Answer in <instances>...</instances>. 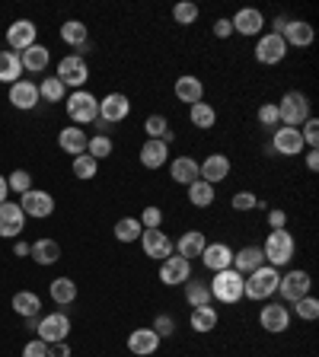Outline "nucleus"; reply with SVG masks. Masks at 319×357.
<instances>
[{
  "label": "nucleus",
  "mask_w": 319,
  "mask_h": 357,
  "mask_svg": "<svg viewBox=\"0 0 319 357\" xmlns=\"http://www.w3.org/2000/svg\"><path fill=\"white\" fill-rule=\"evenodd\" d=\"M172 93H176L179 102H188V105L205 102V83H201L198 77H192V74H182V77H179L176 86H172Z\"/></svg>",
  "instance_id": "20"
},
{
  "label": "nucleus",
  "mask_w": 319,
  "mask_h": 357,
  "mask_svg": "<svg viewBox=\"0 0 319 357\" xmlns=\"http://www.w3.org/2000/svg\"><path fill=\"white\" fill-rule=\"evenodd\" d=\"M64 96H67V86L58 77H45L38 83V99H45V102H64Z\"/></svg>",
  "instance_id": "37"
},
{
  "label": "nucleus",
  "mask_w": 319,
  "mask_h": 357,
  "mask_svg": "<svg viewBox=\"0 0 319 357\" xmlns=\"http://www.w3.org/2000/svg\"><path fill=\"white\" fill-rule=\"evenodd\" d=\"M20 208L26 217H36V220H45V217L54 214V198L48 192H38V188H29L26 195H20Z\"/></svg>",
  "instance_id": "7"
},
{
  "label": "nucleus",
  "mask_w": 319,
  "mask_h": 357,
  "mask_svg": "<svg viewBox=\"0 0 319 357\" xmlns=\"http://www.w3.org/2000/svg\"><path fill=\"white\" fill-rule=\"evenodd\" d=\"M306 169H310V172L319 169V153H316V150H310V153H306Z\"/></svg>",
  "instance_id": "57"
},
{
  "label": "nucleus",
  "mask_w": 319,
  "mask_h": 357,
  "mask_svg": "<svg viewBox=\"0 0 319 357\" xmlns=\"http://www.w3.org/2000/svg\"><path fill=\"white\" fill-rule=\"evenodd\" d=\"M13 255H20V259H22V255H29V243H22V239H20V243H16V249H13Z\"/></svg>",
  "instance_id": "59"
},
{
  "label": "nucleus",
  "mask_w": 319,
  "mask_h": 357,
  "mask_svg": "<svg viewBox=\"0 0 319 357\" xmlns=\"http://www.w3.org/2000/svg\"><path fill=\"white\" fill-rule=\"evenodd\" d=\"M36 36H38V26L32 20H16L13 26L7 29V45L13 48V52H26V48H32L36 45Z\"/></svg>",
  "instance_id": "13"
},
{
  "label": "nucleus",
  "mask_w": 319,
  "mask_h": 357,
  "mask_svg": "<svg viewBox=\"0 0 319 357\" xmlns=\"http://www.w3.org/2000/svg\"><path fill=\"white\" fill-rule=\"evenodd\" d=\"M281 38H284V45H297V48H306V45H313L316 32H313L310 22H304V20H290L288 26H284Z\"/></svg>",
  "instance_id": "23"
},
{
  "label": "nucleus",
  "mask_w": 319,
  "mask_h": 357,
  "mask_svg": "<svg viewBox=\"0 0 319 357\" xmlns=\"http://www.w3.org/2000/svg\"><path fill=\"white\" fill-rule=\"evenodd\" d=\"M22 357H48V344L42 338H36V342H29L22 348Z\"/></svg>",
  "instance_id": "53"
},
{
  "label": "nucleus",
  "mask_w": 319,
  "mask_h": 357,
  "mask_svg": "<svg viewBox=\"0 0 319 357\" xmlns=\"http://www.w3.org/2000/svg\"><path fill=\"white\" fill-rule=\"evenodd\" d=\"M172 20H176L179 26H192V22L198 20V3H192V0H179L176 7H172Z\"/></svg>",
  "instance_id": "42"
},
{
  "label": "nucleus",
  "mask_w": 319,
  "mask_h": 357,
  "mask_svg": "<svg viewBox=\"0 0 319 357\" xmlns=\"http://www.w3.org/2000/svg\"><path fill=\"white\" fill-rule=\"evenodd\" d=\"M48 357H71V344H67V342L48 344Z\"/></svg>",
  "instance_id": "56"
},
{
  "label": "nucleus",
  "mask_w": 319,
  "mask_h": 357,
  "mask_svg": "<svg viewBox=\"0 0 319 357\" xmlns=\"http://www.w3.org/2000/svg\"><path fill=\"white\" fill-rule=\"evenodd\" d=\"M7 195H10V185H7V176H0V204L7 201Z\"/></svg>",
  "instance_id": "58"
},
{
  "label": "nucleus",
  "mask_w": 319,
  "mask_h": 357,
  "mask_svg": "<svg viewBox=\"0 0 319 357\" xmlns=\"http://www.w3.org/2000/svg\"><path fill=\"white\" fill-rule=\"evenodd\" d=\"M310 119V99L304 93H284V99L278 102V125L284 128H300L304 121Z\"/></svg>",
  "instance_id": "4"
},
{
  "label": "nucleus",
  "mask_w": 319,
  "mask_h": 357,
  "mask_svg": "<svg viewBox=\"0 0 319 357\" xmlns=\"http://www.w3.org/2000/svg\"><path fill=\"white\" fill-rule=\"evenodd\" d=\"M192 278V261L182 259V255H170V259L160 261V281L166 287H176V284H186Z\"/></svg>",
  "instance_id": "11"
},
{
  "label": "nucleus",
  "mask_w": 319,
  "mask_h": 357,
  "mask_svg": "<svg viewBox=\"0 0 319 357\" xmlns=\"http://www.w3.org/2000/svg\"><path fill=\"white\" fill-rule=\"evenodd\" d=\"M20 61H22V70L42 74L45 67H48V61H52V54H48V48H45V45H32V48H26V52L20 54Z\"/></svg>",
  "instance_id": "30"
},
{
  "label": "nucleus",
  "mask_w": 319,
  "mask_h": 357,
  "mask_svg": "<svg viewBox=\"0 0 319 357\" xmlns=\"http://www.w3.org/2000/svg\"><path fill=\"white\" fill-rule=\"evenodd\" d=\"M20 74H22V61L16 52H0V83H20Z\"/></svg>",
  "instance_id": "34"
},
{
  "label": "nucleus",
  "mask_w": 319,
  "mask_h": 357,
  "mask_svg": "<svg viewBox=\"0 0 319 357\" xmlns=\"http://www.w3.org/2000/svg\"><path fill=\"white\" fill-rule=\"evenodd\" d=\"M58 80L64 83V86H77V89H83V83L89 80V67H87V61H83L80 54H67V58H61V64H58Z\"/></svg>",
  "instance_id": "8"
},
{
  "label": "nucleus",
  "mask_w": 319,
  "mask_h": 357,
  "mask_svg": "<svg viewBox=\"0 0 319 357\" xmlns=\"http://www.w3.org/2000/svg\"><path fill=\"white\" fill-rule=\"evenodd\" d=\"M166 160H170V147H166L163 141H144L141 166H147V169H160V166H166Z\"/></svg>",
  "instance_id": "28"
},
{
  "label": "nucleus",
  "mask_w": 319,
  "mask_h": 357,
  "mask_svg": "<svg viewBox=\"0 0 319 357\" xmlns=\"http://www.w3.org/2000/svg\"><path fill=\"white\" fill-rule=\"evenodd\" d=\"M166 131H170V125H166L163 115H147V121H144V134H147V141H160Z\"/></svg>",
  "instance_id": "46"
},
{
  "label": "nucleus",
  "mask_w": 319,
  "mask_h": 357,
  "mask_svg": "<svg viewBox=\"0 0 319 357\" xmlns=\"http://www.w3.org/2000/svg\"><path fill=\"white\" fill-rule=\"evenodd\" d=\"M201 261H205V268H211V271H223V268L233 265V249L227 243H208L205 252H201Z\"/></svg>",
  "instance_id": "21"
},
{
  "label": "nucleus",
  "mask_w": 319,
  "mask_h": 357,
  "mask_svg": "<svg viewBox=\"0 0 319 357\" xmlns=\"http://www.w3.org/2000/svg\"><path fill=\"white\" fill-rule=\"evenodd\" d=\"M188 201H192L195 208H211V204H214V185H208L205 178L192 182V185H188Z\"/></svg>",
  "instance_id": "38"
},
{
  "label": "nucleus",
  "mask_w": 319,
  "mask_h": 357,
  "mask_svg": "<svg viewBox=\"0 0 319 357\" xmlns=\"http://www.w3.org/2000/svg\"><path fill=\"white\" fill-rule=\"evenodd\" d=\"M87 144H89V137L83 134V128H64V131L58 134V147L64 150V153L80 156V153H87Z\"/></svg>",
  "instance_id": "29"
},
{
  "label": "nucleus",
  "mask_w": 319,
  "mask_h": 357,
  "mask_svg": "<svg viewBox=\"0 0 319 357\" xmlns=\"http://www.w3.org/2000/svg\"><path fill=\"white\" fill-rule=\"evenodd\" d=\"M259 322L265 332L281 335V332H288V326H290V312H288V306H281V303H268V306H262Z\"/></svg>",
  "instance_id": "16"
},
{
  "label": "nucleus",
  "mask_w": 319,
  "mask_h": 357,
  "mask_svg": "<svg viewBox=\"0 0 319 357\" xmlns=\"http://www.w3.org/2000/svg\"><path fill=\"white\" fill-rule=\"evenodd\" d=\"M150 328H154V332L160 335V342H163V338H170V335L176 332V322H172V316H156Z\"/></svg>",
  "instance_id": "51"
},
{
  "label": "nucleus",
  "mask_w": 319,
  "mask_h": 357,
  "mask_svg": "<svg viewBox=\"0 0 319 357\" xmlns=\"http://www.w3.org/2000/svg\"><path fill=\"white\" fill-rule=\"evenodd\" d=\"M214 36L217 38H230L233 36V22L230 20H217L214 22Z\"/></svg>",
  "instance_id": "55"
},
{
  "label": "nucleus",
  "mask_w": 319,
  "mask_h": 357,
  "mask_svg": "<svg viewBox=\"0 0 319 357\" xmlns=\"http://www.w3.org/2000/svg\"><path fill=\"white\" fill-rule=\"evenodd\" d=\"M61 38H64L67 45H87V38H89V32H87V26H83L80 20H67L64 26H61Z\"/></svg>",
  "instance_id": "41"
},
{
  "label": "nucleus",
  "mask_w": 319,
  "mask_h": 357,
  "mask_svg": "<svg viewBox=\"0 0 319 357\" xmlns=\"http://www.w3.org/2000/svg\"><path fill=\"white\" fill-rule=\"evenodd\" d=\"M48 297L58 306H71L77 300V284L71 281V278H54L52 287H48Z\"/></svg>",
  "instance_id": "32"
},
{
  "label": "nucleus",
  "mask_w": 319,
  "mask_h": 357,
  "mask_svg": "<svg viewBox=\"0 0 319 357\" xmlns=\"http://www.w3.org/2000/svg\"><path fill=\"white\" fill-rule=\"evenodd\" d=\"M259 121H262L265 128H275V125H278V102L259 105Z\"/></svg>",
  "instance_id": "52"
},
{
  "label": "nucleus",
  "mask_w": 319,
  "mask_h": 357,
  "mask_svg": "<svg viewBox=\"0 0 319 357\" xmlns=\"http://www.w3.org/2000/svg\"><path fill=\"white\" fill-rule=\"evenodd\" d=\"M265 265V255H262V249H255V245H246V249H239V252H233V271H239V275H253L255 268Z\"/></svg>",
  "instance_id": "22"
},
{
  "label": "nucleus",
  "mask_w": 319,
  "mask_h": 357,
  "mask_svg": "<svg viewBox=\"0 0 319 357\" xmlns=\"http://www.w3.org/2000/svg\"><path fill=\"white\" fill-rule=\"evenodd\" d=\"M87 153L93 156V160H105V156L112 153V137L109 134H96V137H89V144H87Z\"/></svg>",
  "instance_id": "44"
},
{
  "label": "nucleus",
  "mask_w": 319,
  "mask_h": 357,
  "mask_svg": "<svg viewBox=\"0 0 319 357\" xmlns=\"http://www.w3.org/2000/svg\"><path fill=\"white\" fill-rule=\"evenodd\" d=\"M36 332H38V338H42L45 344L67 342V335H71V319H67L64 312H48V316L38 319Z\"/></svg>",
  "instance_id": "6"
},
{
  "label": "nucleus",
  "mask_w": 319,
  "mask_h": 357,
  "mask_svg": "<svg viewBox=\"0 0 319 357\" xmlns=\"http://www.w3.org/2000/svg\"><path fill=\"white\" fill-rule=\"evenodd\" d=\"M272 147H275V153H281V156H297L306 150L304 137H300V128H278Z\"/></svg>",
  "instance_id": "18"
},
{
  "label": "nucleus",
  "mask_w": 319,
  "mask_h": 357,
  "mask_svg": "<svg viewBox=\"0 0 319 357\" xmlns=\"http://www.w3.org/2000/svg\"><path fill=\"white\" fill-rule=\"evenodd\" d=\"M268 223H272V230H284V223H288V214L281 208H272L268 211Z\"/></svg>",
  "instance_id": "54"
},
{
  "label": "nucleus",
  "mask_w": 319,
  "mask_h": 357,
  "mask_svg": "<svg viewBox=\"0 0 319 357\" xmlns=\"http://www.w3.org/2000/svg\"><path fill=\"white\" fill-rule=\"evenodd\" d=\"M186 300L192 310H198V306H211V287L201 281H186Z\"/></svg>",
  "instance_id": "40"
},
{
  "label": "nucleus",
  "mask_w": 319,
  "mask_h": 357,
  "mask_svg": "<svg viewBox=\"0 0 319 357\" xmlns=\"http://www.w3.org/2000/svg\"><path fill=\"white\" fill-rule=\"evenodd\" d=\"M205 245H208V239H205V233L201 230H188V233H182L179 236V243H176V255H182V259H198L201 252H205Z\"/></svg>",
  "instance_id": "25"
},
{
  "label": "nucleus",
  "mask_w": 319,
  "mask_h": 357,
  "mask_svg": "<svg viewBox=\"0 0 319 357\" xmlns=\"http://www.w3.org/2000/svg\"><path fill=\"white\" fill-rule=\"evenodd\" d=\"M243 281L246 278L233 268H223V271H214V281L208 284L211 297L221 300V303H239L243 300Z\"/></svg>",
  "instance_id": "3"
},
{
  "label": "nucleus",
  "mask_w": 319,
  "mask_h": 357,
  "mask_svg": "<svg viewBox=\"0 0 319 357\" xmlns=\"http://www.w3.org/2000/svg\"><path fill=\"white\" fill-rule=\"evenodd\" d=\"M192 328L195 332H214L217 328V310L214 306H198V310H192Z\"/></svg>",
  "instance_id": "39"
},
{
  "label": "nucleus",
  "mask_w": 319,
  "mask_h": 357,
  "mask_svg": "<svg viewBox=\"0 0 319 357\" xmlns=\"http://www.w3.org/2000/svg\"><path fill=\"white\" fill-rule=\"evenodd\" d=\"M230 22H233V32H239V36H259L262 26H265V20H262L259 10H249V7L239 10Z\"/></svg>",
  "instance_id": "26"
},
{
  "label": "nucleus",
  "mask_w": 319,
  "mask_h": 357,
  "mask_svg": "<svg viewBox=\"0 0 319 357\" xmlns=\"http://www.w3.org/2000/svg\"><path fill=\"white\" fill-rule=\"evenodd\" d=\"M141 233H144V227L138 217H121V220L115 223V239H119V243H138Z\"/></svg>",
  "instance_id": "36"
},
{
  "label": "nucleus",
  "mask_w": 319,
  "mask_h": 357,
  "mask_svg": "<svg viewBox=\"0 0 319 357\" xmlns=\"http://www.w3.org/2000/svg\"><path fill=\"white\" fill-rule=\"evenodd\" d=\"M310 275L306 271H290V275H284L281 281H278V294H281L288 303H297V300L310 297Z\"/></svg>",
  "instance_id": "10"
},
{
  "label": "nucleus",
  "mask_w": 319,
  "mask_h": 357,
  "mask_svg": "<svg viewBox=\"0 0 319 357\" xmlns=\"http://www.w3.org/2000/svg\"><path fill=\"white\" fill-rule=\"evenodd\" d=\"M227 176H230V160L223 153H211L208 160L198 166V178H205L208 185H217V182H223Z\"/></svg>",
  "instance_id": "19"
},
{
  "label": "nucleus",
  "mask_w": 319,
  "mask_h": 357,
  "mask_svg": "<svg viewBox=\"0 0 319 357\" xmlns=\"http://www.w3.org/2000/svg\"><path fill=\"white\" fill-rule=\"evenodd\" d=\"M67 115H71V121H77V125H89V121L99 119V99L93 96V93H87V89H77V93H71V99H67Z\"/></svg>",
  "instance_id": "5"
},
{
  "label": "nucleus",
  "mask_w": 319,
  "mask_h": 357,
  "mask_svg": "<svg viewBox=\"0 0 319 357\" xmlns=\"http://www.w3.org/2000/svg\"><path fill=\"white\" fill-rule=\"evenodd\" d=\"M294 249H297V243H294V236H290L288 230H272L265 239V245H262L265 265H272V268L288 265V261L294 259Z\"/></svg>",
  "instance_id": "2"
},
{
  "label": "nucleus",
  "mask_w": 319,
  "mask_h": 357,
  "mask_svg": "<svg viewBox=\"0 0 319 357\" xmlns=\"http://www.w3.org/2000/svg\"><path fill=\"white\" fill-rule=\"evenodd\" d=\"M188 119H192L195 128L208 131V128H214L217 112H214V105H208V102H195V105H188Z\"/></svg>",
  "instance_id": "35"
},
{
  "label": "nucleus",
  "mask_w": 319,
  "mask_h": 357,
  "mask_svg": "<svg viewBox=\"0 0 319 357\" xmlns=\"http://www.w3.org/2000/svg\"><path fill=\"white\" fill-rule=\"evenodd\" d=\"M156 348H160V335L154 332V328H134L131 335H128V351L138 357H150L156 354Z\"/></svg>",
  "instance_id": "17"
},
{
  "label": "nucleus",
  "mask_w": 319,
  "mask_h": 357,
  "mask_svg": "<svg viewBox=\"0 0 319 357\" xmlns=\"http://www.w3.org/2000/svg\"><path fill=\"white\" fill-rule=\"evenodd\" d=\"M138 220H141L144 230H160V223H163V211L156 208V204H147V208H144V214L138 217Z\"/></svg>",
  "instance_id": "48"
},
{
  "label": "nucleus",
  "mask_w": 319,
  "mask_h": 357,
  "mask_svg": "<svg viewBox=\"0 0 319 357\" xmlns=\"http://www.w3.org/2000/svg\"><path fill=\"white\" fill-rule=\"evenodd\" d=\"M170 176H172V182L188 188L192 182H198V163H195L192 156H176L170 166Z\"/></svg>",
  "instance_id": "27"
},
{
  "label": "nucleus",
  "mask_w": 319,
  "mask_h": 357,
  "mask_svg": "<svg viewBox=\"0 0 319 357\" xmlns=\"http://www.w3.org/2000/svg\"><path fill=\"white\" fill-rule=\"evenodd\" d=\"M22 230H26V214H22V208L13 204V201H3V204H0V236L13 239V236H20Z\"/></svg>",
  "instance_id": "12"
},
{
  "label": "nucleus",
  "mask_w": 319,
  "mask_h": 357,
  "mask_svg": "<svg viewBox=\"0 0 319 357\" xmlns=\"http://www.w3.org/2000/svg\"><path fill=\"white\" fill-rule=\"evenodd\" d=\"M131 115V102H128L125 93H109L105 99H99V121L105 125H119Z\"/></svg>",
  "instance_id": "9"
},
{
  "label": "nucleus",
  "mask_w": 319,
  "mask_h": 357,
  "mask_svg": "<svg viewBox=\"0 0 319 357\" xmlns=\"http://www.w3.org/2000/svg\"><path fill=\"white\" fill-rule=\"evenodd\" d=\"M294 312H297L304 322H316L319 319V300L316 297H304L294 303Z\"/></svg>",
  "instance_id": "45"
},
{
  "label": "nucleus",
  "mask_w": 319,
  "mask_h": 357,
  "mask_svg": "<svg viewBox=\"0 0 319 357\" xmlns=\"http://www.w3.org/2000/svg\"><path fill=\"white\" fill-rule=\"evenodd\" d=\"M7 185H10V192L26 195L32 188V176L26 169H16V172H10V176H7Z\"/></svg>",
  "instance_id": "47"
},
{
  "label": "nucleus",
  "mask_w": 319,
  "mask_h": 357,
  "mask_svg": "<svg viewBox=\"0 0 319 357\" xmlns=\"http://www.w3.org/2000/svg\"><path fill=\"white\" fill-rule=\"evenodd\" d=\"M278 281H281L278 268H272V265L255 268L253 275H249V281H243V297H249V300H268V297H275Z\"/></svg>",
  "instance_id": "1"
},
{
  "label": "nucleus",
  "mask_w": 319,
  "mask_h": 357,
  "mask_svg": "<svg viewBox=\"0 0 319 357\" xmlns=\"http://www.w3.org/2000/svg\"><path fill=\"white\" fill-rule=\"evenodd\" d=\"M29 255L38 261V265H54L61 259V245L54 239H36L29 245Z\"/></svg>",
  "instance_id": "31"
},
{
  "label": "nucleus",
  "mask_w": 319,
  "mask_h": 357,
  "mask_svg": "<svg viewBox=\"0 0 319 357\" xmlns=\"http://www.w3.org/2000/svg\"><path fill=\"white\" fill-rule=\"evenodd\" d=\"M300 137H304V147L316 150V144H319V121L313 119V115L304 121V131H300Z\"/></svg>",
  "instance_id": "49"
},
{
  "label": "nucleus",
  "mask_w": 319,
  "mask_h": 357,
  "mask_svg": "<svg viewBox=\"0 0 319 357\" xmlns=\"http://www.w3.org/2000/svg\"><path fill=\"white\" fill-rule=\"evenodd\" d=\"M284 54H288V45H284V38L275 36V32L262 36L259 45H255V58H259V64H281Z\"/></svg>",
  "instance_id": "14"
},
{
  "label": "nucleus",
  "mask_w": 319,
  "mask_h": 357,
  "mask_svg": "<svg viewBox=\"0 0 319 357\" xmlns=\"http://www.w3.org/2000/svg\"><path fill=\"white\" fill-rule=\"evenodd\" d=\"M13 310L20 312L22 319H36L38 310H42V300L32 290H20V294H13Z\"/></svg>",
  "instance_id": "33"
},
{
  "label": "nucleus",
  "mask_w": 319,
  "mask_h": 357,
  "mask_svg": "<svg viewBox=\"0 0 319 357\" xmlns=\"http://www.w3.org/2000/svg\"><path fill=\"white\" fill-rule=\"evenodd\" d=\"M141 245H144V255L147 259H156V261H163L172 255V243L170 236H166L163 230H144L141 233Z\"/></svg>",
  "instance_id": "15"
},
{
  "label": "nucleus",
  "mask_w": 319,
  "mask_h": 357,
  "mask_svg": "<svg viewBox=\"0 0 319 357\" xmlns=\"http://www.w3.org/2000/svg\"><path fill=\"white\" fill-rule=\"evenodd\" d=\"M96 172H99V163L89 153L74 156V176L77 178H83V182H87V178H96Z\"/></svg>",
  "instance_id": "43"
},
{
  "label": "nucleus",
  "mask_w": 319,
  "mask_h": 357,
  "mask_svg": "<svg viewBox=\"0 0 319 357\" xmlns=\"http://www.w3.org/2000/svg\"><path fill=\"white\" fill-rule=\"evenodd\" d=\"M230 204H233L237 211H253V208H259V198H255L253 192H237Z\"/></svg>",
  "instance_id": "50"
},
{
  "label": "nucleus",
  "mask_w": 319,
  "mask_h": 357,
  "mask_svg": "<svg viewBox=\"0 0 319 357\" xmlns=\"http://www.w3.org/2000/svg\"><path fill=\"white\" fill-rule=\"evenodd\" d=\"M10 102H13L16 109H22V112L36 109L38 105V86L36 83H29V80L13 83V86H10Z\"/></svg>",
  "instance_id": "24"
}]
</instances>
